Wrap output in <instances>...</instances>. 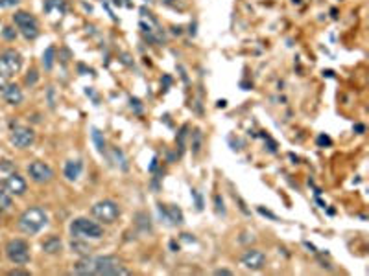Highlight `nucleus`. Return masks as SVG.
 <instances>
[{
	"mask_svg": "<svg viewBox=\"0 0 369 276\" xmlns=\"http://www.w3.org/2000/svg\"><path fill=\"white\" fill-rule=\"evenodd\" d=\"M76 274H106V276H128L129 271L113 256H98V258H83L74 265Z\"/></svg>",
	"mask_w": 369,
	"mask_h": 276,
	"instance_id": "obj_1",
	"label": "nucleus"
},
{
	"mask_svg": "<svg viewBox=\"0 0 369 276\" xmlns=\"http://www.w3.org/2000/svg\"><path fill=\"white\" fill-rule=\"evenodd\" d=\"M48 223V216H46V212L39 206H32L24 210V214L20 216L18 219V226L23 230L24 234H37L43 226Z\"/></svg>",
	"mask_w": 369,
	"mask_h": 276,
	"instance_id": "obj_2",
	"label": "nucleus"
},
{
	"mask_svg": "<svg viewBox=\"0 0 369 276\" xmlns=\"http://www.w3.org/2000/svg\"><path fill=\"white\" fill-rule=\"evenodd\" d=\"M70 234L74 239H100L104 236V228L94 221L78 217L70 223Z\"/></svg>",
	"mask_w": 369,
	"mask_h": 276,
	"instance_id": "obj_3",
	"label": "nucleus"
},
{
	"mask_svg": "<svg viewBox=\"0 0 369 276\" xmlns=\"http://www.w3.org/2000/svg\"><path fill=\"white\" fill-rule=\"evenodd\" d=\"M23 66V57L17 50H6L0 54V78L9 79L13 78L15 74Z\"/></svg>",
	"mask_w": 369,
	"mask_h": 276,
	"instance_id": "obj_4",
	"label": "nucleus"
},
{
	"mask_svg": "<svg viewBox=\"0 0 369 276\" xmlns=\"http://www.w3.org/2000/svg\"><path fill=\"white\" fill-rule=\"evenodd\" d=\"M92 216L96 217L98 221H101V223H107V225H111V223H115V221L118 219L120 208H118V204H116L115 201H109V199H106V201H100V202H96V204L92 206Z\"/></svg>",
	"mask_w": 369,
	"mask_h": 276,
	"instance_id": "obj_5",
	"label": "nucleus"
},
{
	"mask_svg": "<svg viewBox=\"0 0 369 276\" xmlns=\"http://www.w3.org/2000/svg\"><path fill=\"white\" fill-rule=\"evenodd\" d=\"M13 22L17 24V28L20 30L26 39H35L39 35V24H37V18L33 17L32 13H28V11H17L13 15Z\"/></svg>",
	"mask_w": 369,
	"mask_h": 276,
	"instance_id": "obj_6",
	"label": "nucleus"
},
{
	"mask_svg": "<svg viewBox=\"0 0 369 276\" xmlns=\"http://www.w3.org/2000/svg\"><path fill=\"white\" fill-rule=\"evenodd\" d=\"M6 256L9 258V262L15 263V265H24V263L30 262V248L28 243L23 239H11L8 245H6Z\"/></svg>",
	"mask_w": 369,
	"mask_h": 276,
	"instance_id": "obj_7",
	"label": "nucleus"
},
{
	"mask_svg": "<svg viewBox=\"0 0 369 276\" xmlns=\"http://www.w3.org/2000/svg\"><path fill=\"white\" fill-rule=\"evenodd\" d=\"M28 173H30V177L39 184L50 182L52 177H54V171H52L50 166L45 164V162H39V160L32 162V164L28 166Z\"/></svg>",
	"mask_w": 369,
	"mask_h": 276,
	"instance_id": "obj_8",
	"label": "nucleus"
},
{
	"mask_svg": "<svg viewBox=\"0 0 369 276\" xmlns=\"http://www.w3.org/2000/svg\"><path fill=\"white\" fill-rule=\"evenodd\" d=\"M9 140H11V144H13L15 147L24 149V147L32 146L33 144V140H35V133H33L30 127H15L13 131H11Z\"/></svg>",
	"mask_w": 369,
	"mask_h": 276,
	"instance_id": "obj_9",
	"label": "nucleus"
},
{
	"mask_svg": "<svg viewBox=\"0 0 369 276\" xmlns=\"http://www.w3.org/2000/svg\"><path fill=\"white\" fill-rule=\"evenodd\" d=\"M242 263H244L248 269H253V271L262 269L264 263H266V254L257 250V248H249V250L244 252V256H242Z\"/></svg>",
	"mask_w": 369,
	"mask_h": 276,
	"instance_id": "obj_10",
	"label": "nucleus"
},
{
	"mask_svg": "<svg viewBox=\"0 0 369 276\" xmlns=\"http://www.w3.org/2000/svg\"><path fill=\"white\" fill-rule=\"evenodd\" d=\"M4 190L9 193V195H23L26 192V180L17 173H11L6 179L4 182Z\"/></svg>",
	"mask_w": 369,
	"mask_h": 276,
	"instance_id": "obj_11",
	"label": "nucleus"
},
{
	"mask_svg": "<svg viewBox=\"0 0 369 276\" xmlns=\"http://www.w3.org/2000/svg\"><path fill=\"white\" fill-rule=\"evenodd\" d=\"M159 212L161 216L166 217V221H170L172 225H181L183 223V212L177 206H165V204H159Z\"/></svg>",
	"mask_w": 369,
	"mask_h": 276,
	"instance_id": "obj_12",
	"label": "nucleus"
},
{
	"mask_svg": "<svg viewBox=\"0 0 369 276\" xmlns=\"http://www.w3.org/2000/svg\"><path fill=\"white\" fill-rule=\"evenodd\" d=\"M23 90L17 87V85H8L4 87V100L8 101L9 105H18L23 101Z\"/></svg>",
	"mask_w": 369,
	"mask_h": 276,
	"instance_id": "obj_13",
	"label": "nucleus"
},
{
	"mask_svg": "<svg viewBox=\"0 0 369 276\" xmlns=\"http://www.w3.org/2000/svg\"><path fill=\"white\" fill-rule=\"evenodd\" d=\"M83 164L79 160H69L65 164V177L69 180H78L79 175H81Z\"/></svg>",
	"mask_w": 369,
	"mask_h": 276,
	"instance_id": "obj_14",
	"label": "nucleus"
},
{
	"mask_svg": "<svg viewBox=\"0 0 369 276\" xmlns=\"http://www.w3.org/2000/svg\"><path fill=\"white\" fill-rule=\"evenodd\" d=\"M61 248H63V243H61L59 238H55V236H52V238H48L43 243V250L48 254H57L61 252Z\"/></svg>",
	"mask_w": 369,
	"mask_h": 276,
	"instance_id": "obj_15",
	"label": "nucleus"
},
{
	"mask_svg": "<svg viewBox=\"0 0 369 276\" xmlns=\"http://www.w3.org/2000/svg\"><path fill=\"white\" fill-rule=\"evenodd\" d=\"M54 57H55V48L54 46H48L45 50V54H43V64H45L46 70H52V66H54Z\"/></svg>",
	"mask_w": 369,
	"mask_h": 276,
	"instance_id": "obj_16",
	"label": "nucleus"
},
{
	"mask_svg": "<svg viewBox=\"0 0 369 276\" xmlns=\"http://www.w3.org/2000/svg\"><path fill=\"white\" fill-rule=\"evenodd\" d=\"M92 138H94V144H96L98 151L100 153L106 151V140H104V136H101V133L98 129H92Z\"/></svg>",
	"mask_w": 369,
	"mask_h": 276,
	"instance_id": "obj_17",
	"label": "nucleus"
},
{
	"mask_svg": "<svg viewBox=\"0 0 369 276\" xmlns=\"http://www.w3.org/2000/svg\"><path fill=\"white\" fill-rule=\"evenodd\" d=\"M52 9H57L59 13H65V6H63V2H61V0H46L45 11H48V13H50Z\"/></svg>",
	"mask_w": 369,
	"mask_h": 276,
	"instance_id": "obj_18",
	"label": "nucleus"
},
{
	"mask_svg": "<svg viewBox=\"0 0 369 276\" xmlns=\"http://www.w3.org/2000/svg\"><path fill=\"white\" fill-rule=\"evenodd\" d=\"M113 162H115L116 166H120L122 170H128V162H126L122 151H120V149H116V147L113 149Z\"/></svg>",
	"mask_w": 369,
	"mask_h": 276,
	"instance_id": "obj_19",
	"label": "nucleus"
},
{
	"mask_svg": "<svg viewBox=\"0 0 369 276\" xmlns=\"http://www.w3.org/2000/svg\"><path fill=\"white\" fill-rule=\"evenodd\" d=\"M2 35H4V39H8V41H13L15 37H17V32H15L13 28H4Z\"/></svg>",
	"mask_w": 369,
	"mask_h": 276,
	"instance_id": "obj_20",
	"label": "nucleus"
},
{
	"mask_svg": "<svg viewBox=\"0 0 369 276\" xmlns=\"http://www.w3.org/2000/svg\"><path fill=\"white\" fill-rule=\"evenodd\" d=\"M192 197L196 199V208H198V210H201V208H203V199H201V195H199V193L196 192V190H192Z\"/></svg>",
	"mask_w": 369,
	"mask_h": 276,
	"instance_id": "obj_21",
	"label": "nucleus"
},
{
	"mask_svg": "<svg viewBox=\"0 0 369 276\" xmlns=\"http://www.w3.org/2000/svg\"><path fill=\"white\" fill-rule=\"evenodd\" d=\"M214 202H216V212L218 214H225V208H223V201L220 199V195L214 197Z\"/></svg>",
	"mask_w": 369,
	"mask_h": 276,
	"instance_id": "obj_22",
	"label": "nucleus"
},
{
	"mask_svg": "<svg viewBox=\"0 0 369 276\" xmlns=\"http://www.w3.org/2000/svg\"><path fill=\"white\" fill-rule=\"evenodd\" d=\"M20 0H0V8H13Z\"/></svg>",
	"mask_w": 369,
	"mask_h": 276,
	"instance_id": "obj_23",
	"label": "nucleus"
},
{
	"mask_svg": "<svg viewBox=\"0 0 369 276\" xmlns=\"http://www.w3.org/2000/svg\"><path fill=\"white\" fill-rule=\"evenodd\" d=\"M35 81H37V72H35V70L28 72V76H26V83H28V85H33Z\"/></svg>",
	"mask_w": 369,
	"mask_h": 276,
	"instance_id": "obj_24",
	"label": "nucleus"
},
{
	"mask_svg": "<svg viewBox=\"0 0 369 276\" xmlns=\"http://www.w3.org/2000/svg\"><path fill=\"white\" fill-rule=\"evenodd\" d=\"M318 144H327V146H329V144H331V138L325 136V134H321V136L318 138Z\"/></svg>",
	"mask_w": 369,
	"mask_h": 276,
	"instance_id": "obj_25",
	"label": "nucleus"
},
{
	"mask_svg": "<svg viewBox=\"0 0 369 276\" xmlns=\"http://www.w3.org/2000/svg\"><path fill=\"white\" fill-rule=\"evenodd\" d=\"M258 212H260V214H262V216H268V217H272V219H277V217L273 216L272 212H266V210H264V208H258Z\"/></svg>",
	"mask_w": 369,
	"mask_h": 276,
	"instance_id": "obj_26",
	"label": "nucleus"
},
{
	"mask_svg": "<svg viewBox=\"0 0 369 276\" xmlns=\"http://www.w3.org/2000/svg\"><path fill=\"white\" fill-rule=\"evenodd\" d=\"M214 274H218V276H221V274H233L231 271H227V269H218V271H214Z\"/></svg>",
	"mask_w": 369,
	"mask_h": 276,
	"instance_id": "obj_27",
	"label": "nucleus"
},
{
	"mask_svg": "<svg viewBox=\"0 0 369 276\" xmlns=\"http://www.w3.org/2000/svg\"><path fill=\"white\" fill-rule=\"evenodd\" d=\"M2 192H4V190H2V186H0V193H2Z\"/></svg>",
	"mask_w": 369,
	"mask_h": 276,
	"instance_id": "obj_28",
	"label": "nucleus"
}]
</instances>
